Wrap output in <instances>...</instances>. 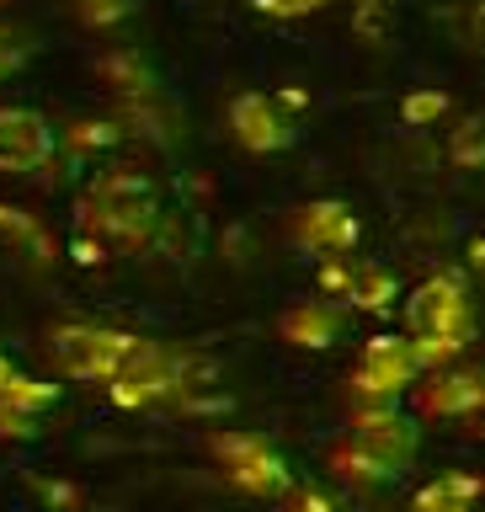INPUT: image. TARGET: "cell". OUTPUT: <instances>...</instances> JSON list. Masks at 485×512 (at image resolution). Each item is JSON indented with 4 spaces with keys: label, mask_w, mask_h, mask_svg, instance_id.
Wrapping results in <instances>:
<instances>
[{
    "label": "cell",
    "mask_w": 485,
    "mask_h": 512,
    "mask_svg": "<svg viewBox=\"0 0 485 512\" xmlns=\"http://www.w3.org/2000/svg\"><path fill=\"white\" fill-rule=\"evenodd\" d=\"M438 112H443V96H411V102H406V118H411V123L438 118Z\"/></svg>",
    "instance_id": "obj_1"
}]
</instances>
